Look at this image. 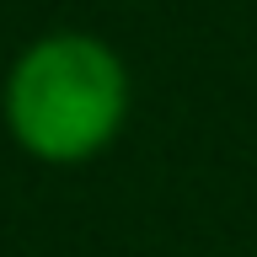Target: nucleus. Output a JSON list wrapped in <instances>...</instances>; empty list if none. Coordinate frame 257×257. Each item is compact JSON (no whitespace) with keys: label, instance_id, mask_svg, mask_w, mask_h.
Instances as JSON below:
<instances>
[{"label":"nucleus","instance_id":"obj_1","mask_svg":"<svg viewBox=\"0 0 257 257\" xmlns=\"http://www.w3.org/2000/svg\"><path fill=\"white\" fill-rule=\"evenodd\" d=\"M128 118V70L91 32H48L6 75V128L48 166L91 161Z\"/></svg>","mask_w":257,"mask_h":257}]
</instances>
